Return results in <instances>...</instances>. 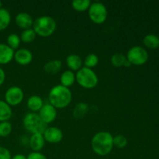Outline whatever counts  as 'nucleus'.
Instances as JSON below:
<instances>
[{
  "mask_svg": "<svg viewBox=\"0 0 159 159\" xmlns=\"http://www.w3.org/2000/svg\"><path fill=\"white\" fill-rule=\"evenodd\" d=\"M61 68V61L58 59H53L47 62L43 66V69L50 75H54L58 72Z\"/></svg>",
  "mask_w": 159,
  "mask_h": 159,
  "instance_id": "nucleus-18",
  "label": "nucleus"
},
{
  "mask_svg": "<svg viewBox=\"0 0 159 159\" xmlns=\"http://www.w3.org/2000/svg\"><path fill=\"white\" fill-rule=\"evenodd\" d=\"M12 124L9 121L0 122V137L6 138V137L9 136L12 132Z\"/></svg>",
  "mask_w": 159,
  "mask_h": 159,
  "instance_id": "nucleus-28",
  "label": "nucleus"
},
{
  "mask_svg": "<svg viewBox=\"0 0 159 159\" xmlns=\"http://www.w3.org/2000/svg\"><path fill=\"white\" fill-rule=\"evenodd\" d=\"M57 28L54 19L50 16H41L36 19L33 24V30L37 35L48 37L52 35Z\"/></svg>",
  "mask_w": 159,
  "mask_h": 159,
  "instance_id": "nucleus-3",
  "label": "nucleus"
},
{
  "mask_svg": "<svg viewBox=\"0 0 159 159\" xmlns=\"http://www.w3.org/2000/svg\"><path fill=\"white\" fill-rule=\"evenodd\" d=\"M10 12L4 8L0 9V31L6 30L10 24Z\"/></svg>",
  "mask_w": 159,
  "mask_h": 159,
  "instance_id": "nucleus-21",
  "label": "nucleus"
},
{
  "mask_svg": "<svg viewBox=\"0 0 159 159\" xmlns=\"http://www.w3.org/2000/svg\"><path fill=\"white\" fill-rule=\"evenodd\" d=\"M127 138L123 134H117L113 137V146L118 148H124L127 145Z\"/></svg>",
  "mask_w": 159,
  "mask_h": 159,
  "instance_id": "nucleus-29",
  "label": "nucleus"
},
{
  "mask_svg": "<svg viewBox=\"0 0 159 159\" xmlns=\"http://www.w3.org/2000/svg\"><path fill=\"white\" fill-rule=\"evenodd\" d=\"M91 146L93 152L99 156H106L113 148V136L108 131H99L92 138Z\"/></svg>",
  "mask_w": 159,
  "mask_h": 159,
  "instance_id": "nucleus-1",
  "label": "nucleus"
},
{
  "mask_svg": "<svg viewBox=\"0 0 159 159\" xmlns=\"http://www.w3.org/2000/svg\"><path fill=\"white\" fill-rule=\"evenodd\" d=\"M15 51L6 43H0V65H7L13 59Z\"/></svg>",
  "mask_w": 159,
  "mask_h": 159,
  "instance_id": "nucleus-13",
  "label": "nucleus"
},
{
  "mask_svg": "<svg viewBox=\"0 0 159 159\" xmlns=\"http://www.w3.org/2000/svg\"><path fill=\"white\" fill-rule=\"evenodd\" d=\"M45 141L51 144H57L63 139V132L57 127H47L43 134Z\"/></svg>",
  "mask_w": 159,
  "mask_h": 159,
  "instance_id": "nucleus-9",
  "label": "nucleus"
},
{
  "mask_svg": "<svg viewBox=\"0 0 159 159\" xmlns=\"http://www.w3.org/2000/svg\"><path fill=\"white\" fill-rule=\"evenodd\" d=\"M12 115V108L5 101L0 100V122L9 121Z\"/></svg>",
  "mask_w": 159,
  "mask_h": 159,
  "instance_id": "nucleus-20",
  "label": "nucleus"
},
{
  "mask_svg": "<svg viewBox=\"0 0 159 159\" xmlns=\"http://www.w3.org/2000/svg\"><path fill=\"white\" fill-rule=\"evenodd\" d=\"M143 43L146 48L155 50L159 48V37L154 34H147L143 39Z\"/></svg>",
  "mask_w": 159,
  "mask_h": 159,
  "instance_id": "nucleus-19",
  "label": "nucleus"
},
{
  "mask_svg": "<svg viewBox=\"0 0 159 159\" xmlns=\"http://www.w3.org/2000/svg\"><path fill=\"white\" fill-rule=\"evenodd\" d=\"M26 159H48L43 153L40 152H33L26 157Z\"/></svg>",
  "mask_w": 159,
  "mask_h": 159,
  "instance_id": "nucleus-30",
  "label": "nucleus"
},
{
  "mask_svg": "<svg viewBox=\"0 0 159 159\" xmlns=\"http://www.w3.org/2000/svg\"><path fill=\"white\" fill-rule=\"evenodd\" d=\"M89 111V107L86 103L79 102L75 106L73 111V116L76 119H82Z\"/></svg>",
  "mask_w": 159,
  "mask_h": 159,
  "instance_id": "nucleus-22",
  "label": "nucleus"
},
{
  "mask_svg": "<svg viewBox=\"0 0 159 159\" xmlns=\"http://www.w3.org/2000/svg\"><path fill=\"white\" fill-rule=\"evenodd\" d=\"M126 61H127L126 55H124L122 53H116V54H113L110 58V62L116 68H120V67L124 66Z\"/></svg>",
  "mask_w": 159,
  "mask_h": 159,
  "instance_id": "nucleus-24",
  "label": "nucleus"
},
{
  "mask_svg": "<svg viewBox=\"0 0 159 159\" xmlns=\"http://www.w3.org/2000/svg\"><path fill=\"white\" fill-rule=\"evenodd\" d=\"M24 98V93L19 86H11L5 93V102L10 107H15L22 102Z\"/></svg>",
  "mask_w": 159,
  "mask_h": 159,
  "instance_id": "nucleus-8",
  "label": "nucleus"
},
{
  "mask_svg": "<svg viewBox=\"0 0 159 159\" xmlns=\"http://www.w3.org/2000/svg\"><path fill=\"white\" fill-rule=\"evenodd\" d=\"M20 37L16 34H10L7 37V45L12 50H16L20 47Z\"/></svg>",
  "mask_w": 159,
  "mask_h": 159,
  "instance_id": "nucleus-26",
  "label": "nucleus"
},
{
  "mask_svg": "<svg viewBox=\"0 0 159 159\" xmlns=\"http://www.w3.org/2000/svg\"><path fill=\"white\" fill-rule=\"evenodd\" d=\"M29 144L34 152H40L45 145V140L41 134H34L30 138Z\"/></svg>",
  "mask_w": 159,
  "mask_h": 159,
  "instance_id": "nucleus-14",
  "label": "nucleus"
},
{
  "mask_svg": "<svg viewBox=\"0 0 159 159\" xmlns=\"http://www.w3.org/2000/svg\"><path fill=\"white\" fill-rule=\"evenodd\" d=\"M61 85L63 86L69 88L70 86L73 85V84L75 82V74L74 71L71 70H66L61 74L60 78Z\"/></svg>",
  "mask_w": 159,
  "mask_h": 159,
  "instance_id": "nucleus-17",
  "label": "nucleus"
},
{
  "mask_svg": "<svg viewBox=\"0 0 159 159\" xmlns=\"http://www.w3.org/2000/svg\"><path fill=\"white\" fill-rule=\"evenodd\" d=\"M34 19L27 12H21L17 14L15 17V22L19 27L22 29H30L34 24Z\"/></svg>",
  "mask_w": 159,
  "mask_h": 159,
  "instance_id": "nucleus-12",
  "label": "nucleus"
},
{
  "mask_svg": "<svg viewBox=\"0 0 159 159\" xmlns=\"http://www.w3.org/2000/svg\"><path fill=\"white\" fill-rule=\"evenodd\" d=\"M5 79H6V73L2 68H0V86L4 83Z\"/></svg>",
  "mask_w": 159,
  "mask_h": 159,
  "instance_id": "nucleus-32",
  "label": "nucleus"
},
{
  "mask_svg": "<svg viewBox=\"0 0 159 159\" xmlns=\"http://www.w3.org/2000/svg\"><path fill=\"white\" fill-rule=\"evenodd\" d=\"M11 159H26V157L22 154H16L13 157H12Z\"/></svg>",
  "mask_w": 159,
  "mask_h": 159,
  "instance_id": "nucleus-33",
  "label": "nucleus"
},
{
  "mask_svg": "<svg viewBox=\"0 0 159 159\" xmlns=\"http://www.w3.org/2000/svg\"><path fill=\"white\" fill-rule=\"evenodd\" d=\"M127 60L130 64L137 66L143 65L148 60V53L147 50L141 46H134L129 49L126 55Z\"/></svg>",
  "mask_w": 159,
  "mask_h": 159,
  "instance_id": "nucleus-7",
  "label": "nucleus"
},
{
  "mask_svg": "<svg viewBox=\"0 0 159 159\" xmlns=\"http://www.w3.org/2000/svg\"><path fill=\"white\" fill-rule=\"evenodd\" d=\"M36 37H37V34L34 32L33 28H30V29L24 30L22 32L21 36H20V40L23 43H29L34 41L36 39Z\"/></svg>",
  "mask_w": 159,
  "mask_h": 159,
  "instance_id": "nucleus-25",
  "label": "nucleus"
},
{
  "mask_svg": "<svg viewBox=\"0 0 159 159\" xmlns=\"http://www.w3.org/2000/svg\"><path fill=\"white\" fill-rule=\"evenodd\" d=\"M158 37H159V36H158Z\"/></svg>",
  "mask_w": 159,
  "mask_h": 159,
  "instance_id": "nucleus-36",
  "label": "nucleus"
},
{
  "mask_svg": "<svg viewBox=\"0 0 159 159\" xmlns=\"http://www.w3.org/2000/svg\"><path fill=\"white\" fill-rule=\"evenodd\" d=\"M83 63L85 65V67H86V68H94L99 63V57L96 54L91 53V54H89L85 57V58L84 59Z\"/></svg>",
  "mask_w": 159,
  "mask_h": 159,
  "instance_id": "nucleus-27",
  "label": "nucleus"
},
{
  "mask_svg": "<svg viewBox=\"0 0 159 159\" xmlns=\"http://www.w3.org/2000/svg\"><path fill=\"white\" fill-rule=\"evenodd\" d=\"M72 94L69 88L60 85H54L50 90L48 99L51 105L56 109H63L71 102Z\"/></svg>",
  "mask_w": 159,
  "mask_h": 159,
  "instance_id": "nucleus-2",
  "label": "nucleus"
},
{
  "mask_svg": "<svg viewBox=\"0 0 159 159\" xmlns=\"http://www.w3.org/2000/svg\"><path fill=\"white\" fill-rule=\"evenodd\" d=\"M66 64L68 68H70L69 70H71L72 71H78L82 68L83 61H82V58H81V57L79 54H71L67 57Z\"/></svg>",
  "mask_w": 159,
  "mask_h": 159,
  "instance_id": "nucleus-15",
  "label": "nucleus"
},
{
  "mask_svg": "<svg viewBox=\"0 0 159 159\" xmlns=\"http://www.w3.org/2000/svg\"><path fill=\"white\" fill-rule=\"evenodd\" d=\"M14 59L20 65H27L31 63L33 60V54L26 48L18 49L14 54Z\"/></svg>",
  "mask_w": 159,
  "mask_h": 159,
  "instance_id": "nucleus-11",
  "label": "nucleus"
},
{
  "mask_svg": "<svg viewBox=\"0 0 159 159\" xmlns=\"http://www.w3.org/2000/svg\"><path fill=\"white\" fill-rule=\"evenodd\" d=\"M2 2L0 1V9H2Z\"/></svg>",
  "mask_w": 159,
  "mask_h": 159,
  "instance_id": "nucleus-35",
  "label": "nucleus"
},
{
  "mask_svg": "<svg viewBox=\"0 0 159 159\" xmlns=\"http://www.w3.org/2000/svg\"><path fill=\"white\" fill-rule=\"evenodd\" d=\"M130 65H131V64H130V62H129L127 60V61H126V62H125V64H124V67H126V68H128V67H130Z\"/></svg>",
  "mask_w": 159,
  "mask_h": 159,
  "instance_id": "nucleus-34",
  "label": "nucleus"
},
{
  "mask_svg": "<svg viewBox=\"0 0 159 159\" xmlns=\"http://www.w3.org/2000/svg\"><path fill=\"white\" fill-rule=\"evenodd\" d=\"M90 20L96 24H102L107 20L108 11L105 5L99 2L91 3L88 9Z\"/></svg>",
  "mask_w": 159,
  "mask_h": 159,
  "instance_id": "nucleus-6",
  "label": "nucleus"
},
{
  "mask_svg": "<svg viewBox=\"0 0 159 159\" xmlns=\"http://www.w3.org/2000/svg\"><path fill=\"white\" fill-rule=\"evenodd\" d=\"M38 115L45 124H51L57 117V110L50 103L43 104L39 110Z\"/></svg>",
  "mask_w": 159,
  "mask_h": 159,
  "instance_id": "nucleus-10",
  "label": "nucleus"
},
{
  "mask_svg": "<svg viewBox=\"0 0 159 159\" xmlns=\"http://www.w3.org/2000/svg\"><path fill=\"white\" fill-rule=\"evenodd\" d=\"M43 105V101L40 96H37V95H34L31 96L30 97L28 98L27 101H26V106L27 108L29 109L32 113H36V112H39V110L41 109V107Z\"/></svg>",
  "mask_w": 159,
  "mask_h": 159,
  "instance_id": "nucleus-16",
  "label": "nucleus"
},
{
  "mask_svg": "<svg viewBox=\"0 0 159 159\" xmlns=\"http://www.w3.org/2000/svg\"><path fill=\"white\" fill-rule=\"evenodd\" d=\"M91 3L89 0H75L71 2V6L77 12H84L88 10Z\"/></svg>",
  "mask_w": 159,
  "mask_h": 159,
  "instance_id": "nucleus-23",
  "label": "nucleus"
},
{
  "mask_svg": "<svg viewBox=\"0 0 159 159\" xmlns=\"http://www.w3.org/2000/svg\"><path fill=\"white\" fill-rule=\"evenodd\" d=\"M75 80L82 88L91 89L97 85L99 79L92 68L82 67L75 74Z\"/></svg>",
  "mask_w": 159,
  "mask_h": 159,
  "instance_id": "nucleus-4",
  "label": "nucleus"
},
{
  "mask_svg": "<svg viewBox=\"0 0 159 159\" xmlns=\"http://www.w3.org/2000/svg\"><path fill=\"white\" fill-rule=\"evenodd\" d=\"M23 124L25 128L32 134H43L44 130L48 127L47 124L36 113H29L25 115L23 120Z\"/></svg>",
  "mask_w": 159,
  "mask_h": 159,
  "instance_id": "nucleus-5",
  "label": "nucleus"
},
{
  "mask_svg": "<svg viewBox=\"0 0 159 159\" xmlns=\"http://www.w3.org/2000/svg\"><path fill=\"white\" fill-rule=\"evenodd\" d=\"M11 153L6 148L0 146V159H11Z\"/></svg>",
  "mask_w": 159,
  "mask_h": 159,
  "instance_id": "nucleus-31",
  "label": "nucleus"
}]
</instances>
